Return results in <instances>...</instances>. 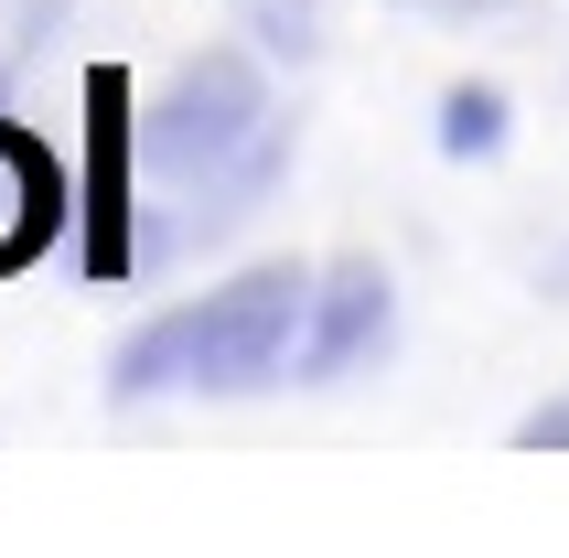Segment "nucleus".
I'll list each match as a JSON object with an SVG mask.
<instances>
[{
  "label": "nucleus",
  "mask_w": 569,
  "mask_h": 558,
  "mask_svg": "<svg viewBox=\"0 0 569 558\" xmlns=\"http://www.w3.org/2000/svg\"><path fill=\"white\" fill-rule=\"evenodd\" d=\"M301 333H312V269L269 258V269H237L204 301L151 311L108 355V398H172V387H193V398H248V387H280L301 366Z\"/></svg>",
  "instance_id": "1"
},
{
  "label": "nucleus",
  "mask_w": 569,
  "mask_h": 558,
  "mask_svg": "<svg viewBox=\"0 0 569 558\" xmlns=\"http://www.w3.org/2000/svg\"><path fill=\"white\" fill-rule=\"evenodd\" d=\"M140 161H161V172L204 183L183 226L248 216V193L280 172V119H269L258 64H248V54H204V64H183V76L151 97V119H140Z\"/></svg>",
  "instance_id": "2"
},
{
  "label": "nucleus",
  "mask_w": 569,
  "mask_h": 558,
  "mask_svg": "<svg viewBox=\"0 0 569 558\" xmlns=\"http://www.w3.org/2000/svg\"><path fill=\"white\" fill-rule=\"evenodd\" d=\"M398 343V279L377 258H345L333 279H312V333H301V387H345L355 366H377Z\"/></svg>",
  "instance_id": "3"
},
{
  "label": "nucleus",
  "mask_w": 569,
  "mask_h": 558,
  "mask_svg": "<svg viewBox=\"0 0 569 558\" xmlns=\"http://www.w3.org/2000/svg\"><path fill=\"white\" fill-rule=\"evenodd\" d=\"M87 129H97V205H87V279H119L140 258L129 237V87L87 76Z\"/></svg>",
  "instance_id": "4"
},
{
  "label": "nucleus",
  "mask_w": 569,
  "mask_h": 558,
  "mask_svg": "<svg viewBox=\"0 0 569 558\" xmlns=\"http://www.w3.org/2000/svg\"><path fill=\"white\" fill-rule=\"evenodd\" d=\"M54 226H64V172H54V151L0 119V269L43 258V248H54Z\"/></svg>",
  "instance_id": "5"
},
{
  "label": "nucleus",
  "mask_w": 569,
  "mask_h": 558,
  "mask_svg": "<svg viewBox=\"0 0 569 558\" xmlns=\"http://www.w3.org/2000/svg\"><path fill=\"white\" fill-rule=\"evenodd\" d=\"M441 151H451V161L506 151V97H495V87H451V97H441Z\"/></svg>",
  "instance_id": "6"
},
{
  "label": "nucleus",
  "mask_w": 569,
  "mask_h": 558,
  "mask_svg": "<svg viewBox=\"0 0 569 558\" xmlns=\"http://www.w3.org/2000/svg\"><path fill=\"white\" fill-rule=\"evenodd\" d=\"M516 440H527V451H569V398H559V408H538Z\"/></svg>",
  "instance_id": "7"
},
{
  "label": "nucleus",
  "mask_w": 569,
  "mask_h": 558,
  "mask_svg": "<svg viewBox=\"0 0 569 558\" xmlns=\"http://www.w3.org/2000/svg\"><path fill=\"white\" fill-rule=\"evenodd\" d=\"M548 290H559V301H569V248H559V258H548Z\"/></svg>",
  "instance_id": "8"
}]
</instances>
